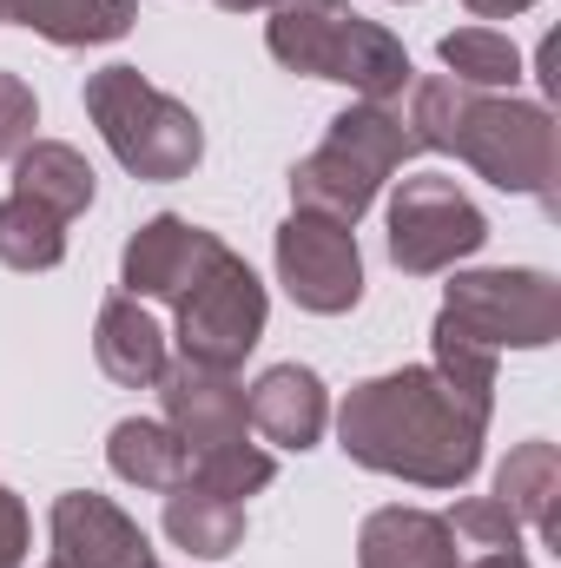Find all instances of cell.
<instances>
[{
    "label": "cell",
    "instance_id": "6da1fadb",
    "mask_svg": "<svg viewBox=\"0 0 561 568\" xmlns=\"http://www.w3.org/2000/svg\"><path fill=\"white\" fill-rule=\"evenodd\" d=\"M489 410L456 397L436 364H404L390 377H370L344 397L337 443L350 463L377 476H404L417 489H462L482 463Z\"/></svg>",
    "mask_w": 561,
    "mask_h": 568
},
{
    "label": "cell",
    "instance_id": "7a4b0ae2",
    "mask_svg": "<svg viewBox=\"0 0 561 568\" xmlns=\"http://www.w3.org/2000/svg\"><path fill=\"white\" fill-rule=\"evenodd\" d=\"M410 133L429 152H456L469 172H482L502 192H529L555 205L561 140L555 113L536 100L476 93V87H456L449 73H429V80H410Z\"/></svg>",
    "mask_w": 561,
    "mask_h": 568
},
{
    "label": "cell",
    "instance_id": "3957f363",
    "mask_svg": "<svg viewBox=\"0 0 561 568\" xmlns=\"http://www.w3.org/2000/svg\"><path fill=\"white\" fill-rule=\"evenodd\" d=\"M561 331V284L549 272H456L436 311V377L476 410L496 404V357L542 351Z\"/></svg>",
    "mask_w": 561,
    "mask_h": 568
},
{
    "label": "cell",
    "instance_id": "277c9868",
    "mask_svg": "<svg viewBox=\"0 0 561 568\" xmlns=\"http://www.w3.org/2000/svg\"><path fill=\"white\" fill-rule=\"evenodd\" d=\"M272 60L310 80H337L357 100H397L410 87V53L390 27L364 20L350 0H278L265 20Z\"/></svg>",
    "mask_w": 561,
    "mask_h": 568
},
{
    "label": "cell",
    "instance_id": "5b68a950",
    "mask_svg": "<svg viewBox=\"0 0 561 568\" xmlns=\"http://www.w3.org/2000/svg\"><path fill=\"white\" fill-rule=\"evenodd\" d=\"M410 152H422V145L390 100H357L330 120V133L310 159L290 165V205L317 212V219H337V225H357L377 205L384 179Z\"/></svg>",
    "mask_w": 561,
    "mask_h": 568
},
{
    "label": "cell",
    "instance_id": "8992f818",
    "mask_svg": "<svg viewBox=\"0 0 561 568\" xmlns=\"http://www.w3.org/2000/svg\"><path fill=\"white\" fill-rule=\"evenodd\" d=\"M86 113L100 126V140L113 145V159L133 179H185L205 159V126L185 100L159 93L140 67H100L86 80Z\"/></svg>",
    "mask_w": 561,
    "mask_h": 568
},
{
    "label": "cell",
    "instance_id": "52a82bcc",
    "mask_svg": "<svg viewBox=\"0 0 561 568\" xmlns=\"http://www.w3.org/2000/svg\"><path fill=\"white\" fill-rule=\"evenodd\" d=\"M172 311H178V357L212 364V371H238L265 337L272 297H265L258 272L232 245H218V258L198 272V284Z\"/></svg>",
    "mask_w": 561,
    "mask_h": 568
},
{
    "label": "cell",
    "instance_id": "ba28073f",
    "mask_svg": "<svg viewBox=\"0 0 561 568\" xmlns=\"http://www.w3.org/2000/svg\"><path fill=\"white\" fill-rule=\"evenodd\" d=\"M489 245V219L476 212V199L442 179V172H417L397 179L390 192V258L410 278H436L462 258H476Z\"/></svg>",
    "mask_w": 561,
    "mask_h": 568
},
{
    "label": "cell",
    "instance_id": "9c48e42d",
    "mask_svg": "<svg viewBox=\"0 0 561 568\" xmlns=\"http://www.w3.org/2000/svg\"><path fill=\"white\" fill-rule=\"evenodd\" d=\"M278 284L290 291L297 311L317 317H344L364 297V252L357 232L317 212H290L278 225Z\"/></svg>",
    "mask_w": 561,
    "mask_h": 568
},
{
    "label": "cell",
    "instance_id": "30bf717a",
    "mask_svg": "<svg viewBox=\"0 0 561 568\" xmlns=\"http://www.w3.org/2000/svg\"><path fill=\"white\" fill-rule=\"evenodd\" d=\"M159 424L172 429L178 443H185V456L198 463V456H212V449H232V443H245V384L232 377V371H212V364H192V357H178V364H165L159 371Z\"/></svg>",
    "mask_w": 561,
    "mask_h": 568
},
{
    "label": "cell",
    "instance_id": "8fae6325",
    "mask_svg": "<svg viewBox=\"0 0 561 568\" xmlns=\"http://www.w3.org/2000/svg\"><path fill=\"white\" fill-rule=\"evenodd\" d=\"M218 232H205V225H192V219H172V212H159V219H145L140 232L126 239V258H120V284H126V297H159V304H178L198 272L218 258Z\"/></svg>",
    "mask_w": 561,
    "mask_h": 568
},
{
    "label": "cell",
    "instance_id": "7c38bea8",
    "mask_svg": "<svg viewBox=\"0 0 561 568\" xmlns=\"http://www.w3.org/2000/svg\"><path fill=\"white\" fill-rule=\"evenodd\" d=\"M53 562L60 568H152L145 529L106 496L73 489L53 503Z\"/></svg>",
    "mask_w": 561,
    "mask_h": 568
},
{
    "label": "cell",
    "instance_id": "4fadbf2b",
    "mask_svg": "<svg viewBox=\"0 0 561 568\" xmlns=\"http://www.w3.org/2000/svg\"><path fill=\"white\" fill-rule=\"evenodd\" d=\"M245 417L265 443L278 449H310L324 424H330V397H324V377L304 371V364H272L252 390H245Z\"/></svg>",
    "mask_w": 561,
    "mask_h": 568
},
{
    "label": "cell",
    "instance_id": "5bb4252c",
    "mask_svg": "<svg viewBox=\"0 0 561 568\" xmlns=\"http://www.w3.org/2000/svg\"><path fill=\"white\" fill-rule=\"evenodd\" d=\"M93 357H100V371H106L113 384H126V390H152L159 371L172 364V357H165V331H159V317L145 311L140 297H126V291L100 304Z\"/></svg>",
    "mask_w": 561,
    "mask_h": 568
},
{
    "label": "cell",
    "instance_id": "9a60e30c",
    "mask_svg": "<svg viewBox=\"0 0 561 568\" xmlns=\"http://www.w3.org/2000/svg\"><path fill=\"white\" fill-rule=\"evenodd\" d=\"M357 568H462L456 536L429 509H377L357 536Z\"/></svg>",
    "mask_w": 561,
    "mask_h": 568
},
{
    "label": "cell",
    "instance_id": "2e32d148",
    "mask_svg": "<svg viewBox=\"0 0 561 568\" xmlns=\"http://www.w3.org/2000/svg\"><path fill=\"white\" fill-rule=\"evenodd\" d=\"M165 536L185 556L218 562V556H232L245 542V503H232V496H218V489H205V483L185 476V483L165 489Z\"/></svg>",
    "mask_w": 561,
    "mask_h": 568
},
{
    "label": "cell",
    "instance_id": "e0dca14e",
    "mask_svg": "<svg viewBox=\"0 0 561 568\" xmlns=\"http://www.w3.org/2000/svg\"><path fill=\"white\" fill-rule=\"evenodd\" d=\"M496 496L509 503V516L522 523V529H536L549 549L561 542V516H555V503H561V449L555 443H516L509 449V463L496 469Z\"/></svg>",
    "mask_w": 561,
    "mask_h": 568
},
{
    "label": "cell",
    "instance_id": "ac0fdd59",
    "mask_svg": "<svg viewBox=\"0 0 561 568\" xmlns=\"http://www.w3.org/2000/svg\"><path fill=\"white\" fill-rule=\"evenodd\" d=\"M13 192L33 199L40 212H53V219L67 225V219H80V212L93 205V165H86L80 145L33 140L20 159H13Z\"/></svg>",
    "mask_w": 561,
    "mask_h": 568
},
{
    "label": "cell",
    "instance_id": "d6986e66",
    "mask_svg": "<svg viewBox=\"0 0 561 568\" xmlns=\"http://www.w3.org/2000/svg\"><path fill=\"white\" fill-rule=\"evenodd\" d=\"M140 0H0V20L33 27L53 47H106L133 27Z\"/></svg>",
    "mask_w": 561,
    "mask_h": 568
},
{
    "label": "cell",
    "instance_id": "ffe728a7",
    "mask_svg": "<svg viewBox=\"0 0 561 568\" xmlns=\"http://www.w3.org/2000/svg\"><path fill=\"white\" fill-rule=\"evenodd\" d=\"M106 463H113L120 483H133V489H159V496H165L172 483L192 476L185 443L159 424V417H126V424H113V436H106Z\"/></svg>",
    "mask_w": 561,
    "mask_h": 568
},
{
    "label": "cell",
    "instance_id": "44dd1931",
    "mask_svg": "<svg viewBox=\"0 0 561 568\" xmlns=\"http://www.w3.org/2000/svg\"><path fill=\"white\" fill-rule=\"evenodd\" d=\"M436 53H442L449 80L476 87V93H516V80H522V53L496 27H456V33H442Z\"/></svg>",
    "mask_w": 561,
    "mask_h": 568
},
{
    "label": "cell",
    "instance_id": "7402d4cb",
    "mask_svg": "<svg viewBox=\"0 0 561 568\" xmlns=\"http://www.w3.org/2000/svg\"><path fill=\"white\" fill-rule=\"evenodd\" d=\"M67 258V225L53 212H40L33 199L7 192L0 199V265L13 272H53Z\"/></svg>",
    "mask_w": 561,
    "mask_h": 568
},
{
    "label": "cell",
    "instance_id": "603a6c76",
    "mask_svg": "<svg viewBox=\"0 0 561 568\" xmlns=\"http://www.w3.org/2000/svg\"><path fill=\"white\" fill-rule=\"evenodd\" d=\"M272 476H278V463H272V449H258V443H232V449H212V456L192 463V483H205V489H218V496H232V503L258 496Z\"/></svg>",
    "mask_w": 561,
    "mask_h": 568
},
{
    "label": "cell",
    "instance_id": "cb8c5ba5",
    "mask_svg": "<svg viewBox=\"0 0 561 568\" xmlns=\"http://www.w3.org/2000/svg\"><path fill=\"white\" fill-rule=\"evenodd\" d=\"M442 523H449V536H462V542H476V549H522V523L509 516L502 496H469V503H456V516H442Z\"/></svg>",
    "mask_w": 561,
    "mask_h": 568
},
{
    "label": "cell",
    "instance_id": "d4e9b609",
    "mask_svg": "<svg viewBox=\"0 0 561 568\" xmlns=\"http://www.w3.org/2000/svg\"><path fill=\"white\" fill-rule=\"evenodd\" d=\"M40 126V100L20 73H0V159H20Z\"/></svg>",
    "mask_w": 561,
    "mask_h": 568
},
{
    "label": "cell",
    "instance_id": "484cf974",
    "mask_svg": "<svg viewBox=\"0 0 561 568\" xmlns=\"http://www.w3.org/2000/svg\"><path fill=\"white\" fill-rule=\"evenodd\" d=\"M27 562V503L0 483V568Z\"/></svg>",
    "mask_w": 561,
    "mask_h": 568
},
{
    "label": "cell",
    "instance_id": "4316f807",
    "mask_svg": "<svg viewBox=\"0 0 561 568\" xmlns=\"http://www.w3.org/2000/svg\"><path fill=\"white\" fill-rule=\"evenodd\" d=\"M476 20H509V13H522V7H536V0H462Z\"/></svg>",
    "mask_w": 561,
    "mask_h": 568
},
{
    "label": "cell",
    "instance_id": "83f0119b",
    "mask_svg": "<svg viewBox=\"0 0 561 568\" xmlns=\"http://www.w3.org/2000/svg\"><path fill=\"white\" fill-rule=\"evenodd\" d=\"M469 568H529V556L522 549H489V556H476Z\"/></svg>",
    "mask_w": 561,
    "mask_h": 568
},
{
    "label": "cell",
    "instance_id": "f1b7e54d",
    "mask_svg": "<svg viewBox=\"0 0 561 568\" xmlns=\"http://www.w3.org/2000/svg\"><path fill=\"white\" fill-rule=\"evenodd\" d=\"M225 13H265V7H278V0H218Z\"/></svg>",
    "mask_w": 561,
    "mask_h": 568
},
{
    "label": "cell",
    "instance_id": "f546056e",
    "mask_svg": "<svg viewBox=\"0 0 561 568\" xmlns=\"http://www.w3.org/2000/svg\"><path fill=\"white\" fill-rule=\"evenodd\" d=\"M47 568H60V562H47Z\"/></svg>",
    "mask_w": 561,
    "mask_h": 568
}]
</instances>
